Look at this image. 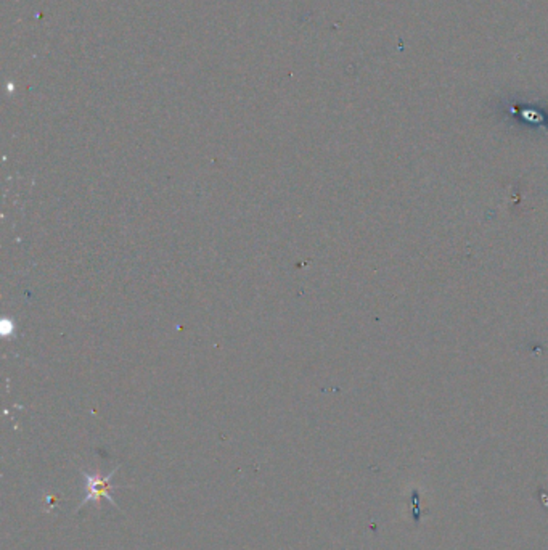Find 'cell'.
Returning a JSON list of instances; mask_svg holds the SVG:
<instances>
[{
    "label": "cell",
    "mask_w": 548,
    "mask_h": 550,
    "mask_svg": "<svg viewBox=\"0 0 548 550\" xmlns=\"http://www.w3.org/2000/svg\"><path fill=\"white\" fill-rule=\"evenodd\" d=\"M119 467H116L111 470L110 474H106V477H102V474H95V473H87L82 470V474H84V479H86V497H84V501L81 504L78 505L76 510H81L84 505L88 504V502H93L97 507L100 505V501L102 499H106L110 502L111 505L118 507L116 504V501L113 499V496H111V489H113V484H111V479L118 472Z\"/></svg>",
    "instance_id": "1"
}]
</instances>
